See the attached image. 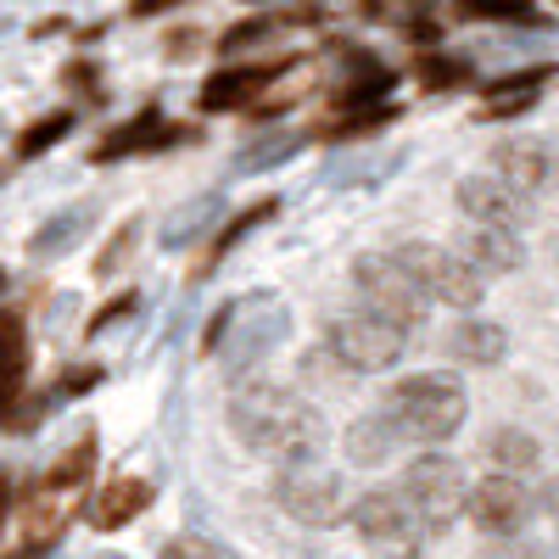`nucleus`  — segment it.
<instances>
[{
    "label": "nucleus",
    "mask_w": 559,
    "mask_h": 559,
    "mask_svg": "<svg viewBox=\"0 0 559 559\" xmlns=\"http://www.w3.org/2000/svg\"><path fill=\"white\" fill-rule=\"evenodd\" d=\"M229 431H236L252 453H269V459H313L324 431H319V419L313 408L286 392V386H269V381H252L241 386L236 397H229Z\"/></svg>",
    "instance_id": "1"
},
{
    "label": "nucleus",
    "mask_w": 559,
    "mask_h": 559,
    "mask_svg": "<svg viewBox=\"0 0 559 559\" xmlns=\"http://www.w3.org/2000/svg\"><path fill=\"white\" fill-rule=\"evenodd\" d=\"M464 408H471V397H464V386L453 376H408L386 392L381 414L397 426L403 442H448L459 426H464Z\"/></svg>",
    "instance_id": "2"
},
{
    "label": "nucleus",
    "mask_w": 559,
    "mask_h": 559,
    "mask_svg": "<svg viewBox=\"0 0 559 559\" xmlns=\"http://www.w3.org/2000/svg\"><path fill=\"white\" fill-rule=\"evenodd\" d=\"M280 336H286V302H274V297H252V302H236V308H218L213 324H207V347L224 342L218 358L229 369V381L252 376Z\"/></svg>",
    "instance_id": "3"
},
{
    "label": "nucleus",
    "mask_w": 559,
    "mask_h": 559,
    "mask_svg": "<svg viewBox=\"0 0 559 559\" xmlns=\"http://www.w3.org/2000/svg\"><path fill=\"white\" fill-rule=\"evenodd\" d=\"M324 347L342 369L364 376V369H392L408 347V324L376 313V308H353V313H336L331 331H324Z\"/></svg>",
    "instance_id": "4"
},
{
    "label": "nucleus",
    "mask_w": 559,
    "mask_h": 559,
    "mask_svg": "<svg viewBox=\"0 0 559 559\" xmlns=\"http://www.w3.org/2000/svg\"><path fill=\"white\" fill-rule=\"evenodd\" d=\"M274 503L286 509L292 521H302V526H336V521H353V498H347L342 476H336V471H324L319 459L280 464V476H274Z\"/></svg>",
    "instance_id": "5"
},
{
    "label": "nucleus",
    "mask_w": 559,
    "mask_h": 559,
    "mask_svg": "<svg viewBox=\"0 0 559 559\" xmlns=\"http://www.w3.org/2000/svg\"><path fill=\"white\" fill-rule=\"evenodd\" d=\"M397 487L408 492V503H414L419 526H426V537L448 532V526L459 521V509L471 503L464 471H459V464H453L448 453H426V459H414L408 471H403V481H397Z\"/></svg>",
    "instance_id": "6"
},
{
    "label": "nucleus",
    "mask_w": 559,
    "mask_h": 559,
    "mask_svg": "<svg viewBox=\"0 0 559 559\" xmlns=\"http://www.w3.org/2000/svg\"><path fill=\"white\" fill-rule=\"evenodd\" d=\"M392 252H397V263L414 274V286L426 292L431 302H442V308H476L481 292H487V280L464 263L459 252H442V247H431V241H403V247H392Z\"/></svg>",
    "instance_id": "7"
},
{
    "label": "nucleus",
    "mask_w": 559,
    "mask_h": 559,
    "mask_svg": "<svg viewBox=\"0 0 559 559\" xmlns=\"http://www.w3.org/2000/svg\"><path fill=\"white\" fill-rule=\"evenodd\" d=\"M353 286H358L364 308H376L397 324H419L431 308V297L414 286V274L397 263V252H358L353 258Z\"/></svg>",
    "instance_id": "8"
},
{
    "label": "nucleus",
    "mask_w": 559,
    "mask_h": 559,
    "mask_svg": "<svg viewBox=\"0 0 559 559\" xmlns=\"http://www.w3.org/2000/svg\"><path fill=\"white\" fill-rule=\"evenodd\" d=\"M471 521L487 532V537H521L526 532V521L537 515V498L521 487V476H487V481H476L471 487Z\"/></svg>",
    "instance_id": "9"
},
{
    "label": "nucleus",
    "mask_w": 559,
    "mask_h": 559,
    "mask_svg": "<svg viewBox=\"0 0 559 559\" xmlns=\"http://www.w3.org/2000/svg\"><path fill=\"white\" fill-rule=\"evenodd\" d=\"M185 140H197L191 123H168L163 107H146V112H134L129 123H118L96 152H90V163H123L134 152H168V146H185Z\"/></svg>",
    "instance_id": "10"
},
{
    "label": "nucleus",
    "mask_w": 559,
    "mask_h": 559,
    "mask_svg": "<svg viewBox=\"0 0 559 559\" xmlns=\"http://www.w3.org/2000/svg\"><path fill=\"white\" fill-rule=\"evenodd\" d=\"M353 526L369 543H419V537H426V526H419V515H414V503H408L403 487H376V492L353 498Z\"/></svg>",
    "instance_id": "11"
},
{
    "label": "nucleus",
    "mask_w": 559,
    "mask_h": 559,
    "mask_svg": "<svg viewBox=\"0 0 559 559\" xmlns=\"http://www.w3.org/2000/svg\"><path fill=\"white\" fill-rule=\"evenodd\" d=\"M459 213L471 224H487V229H521L532 207L498 174H471V179H459Z\"/></svg>",
    "instance_id": "12"
},
{
    "label": "nucleus",
    "mask_w": 559,
    "mask_h": 559,
    "mask_svg": "<svg viewBox=\"0 0 559 559\" xmlns=\"http://www.w3.org/2000/svg\"><path fill=\"white\" fill-rule=\"evenodd\" d=\"M292 68V57L280 62H236V68H218L207 84H202V112H236V107H252L263 90Z\"/></svg>",
    "instance_id": "13"
},
{
    "label": "nucleus",
    "mask_w": 559,
    "mask_h": 559,
    "mask_svg": "<svg viewBox=\"0 0 559 559\" xmlns=\"http://www.w3.org/2000/svg\"><path fill=\"white\" fill-rule=\"evenodd\" d=\"M459 258L471 263L476 274H509V269H521V263H526V247H521L515 229L471 224V229H464V241H459Z\"/></svg>",
    "instance_id": "14"
},
{
    "label": "nucleus",
    "mask_w": 559,
    "mask_h": 559,
    "mask_svg": "<svg viewBox=\"0 0 559 559\" xmlns=\"http://www.w3.org/2000/svg\"><path fill=\"white\" fill-rule=\"evenodd\" d=\"M146 503H152V481H140V476H118V481H107L96 498L84 503V521L96 526V532H118V526H129Z\"/></svg>",
    "instance_id": "15"
},
{
    "label": "nucleus",
    "mask_w": 559,
    "mask_h": 559,
    "mask_svg": "<svg viewBox=\"0 0 559 559\" xmlns=\"http://www.w3.org/2000/svg\"><path fill=\"white\" fill-rule=\"evenodd\" d=\"M554 79V62H537V68H521V73H503L498 84H487V102H481V118H521Z\"/></svg>",
    "instance_id": "16"
},
{
    "label": "nucleus",
    "mask_w": 559,
    "mask_h": 559,
    "mask_svg": "<svg viewBox=\"0 0 559 559\" xmlns=\"http://www.w3.org/2000/svg\"><path fill=\"white\" fill-rule=\"evenodd\" d=\"M492 174L509 185V191H521V197H532V191H543L548 185V152L543 146H532V140H503V146L492 152Z\"/></svg>",
    "instance_id": "17"
},
{
    "label": "nucleus",
    "mask_w": 559,
    "mask_h": 559,
    "mask_svg": "<svg viewBox=\"0 0 559 559\" xmlns=\"http://www.w3.org/2000/svg\"><path fill=\"white\" fill-rule=\"evenodd\" d=\"M403 448H408V442L397 437V426H392L386 414H364V419H353V426H347V459L364 464V471H376V464H392Z\"/></svg>",
    "instance_id": "18"
},
{
    "label": "nucleus",
    "mask_w": 559,
    "mask_h": 559,
    "mask_svg": "<svg viewBox=\"0 0 559 559\" xmlns=\"http://www.w3.org/2000/svg\"><path fill=\"white\" fill-rule=\"evenodd\" d=\"M23 369H28V336H23V319L17 313H0V426L23 392Z\"/></svg>",
    "instance_id": "19"
},
{
    "label": "nucleus",
    "mask_w": 559,
    "mask_h": 559,
    "mask_svg": "<svg viewBox=\"0 0 559 559\" xmlns=\"http://www.w3.org/2000/svg\"><path fill=\"white\" fill-rule=\"evenodd\" d=\"M90 224H96V207H62L57 218H45L39 229H34V241H28V252L34 258H62V252H73L84 236H90Z\"/></svg>",
    "instance_id": "20"
},
{
    "label": "nucleus",
    "mask_w": 559,
    "mask_h": 559,
    "mask_svg": "<svg viewBox=\"0 0 559 559\" xmlns=\"http://www.w3.org/2000/svg\"><path fill=\"white\" fill-rule=\"evenodd\" d=\"M386 90H392V73H386L381 62H369V57L353 51V73L336 84L331 107H342V112H369V102H386Z\"/></svg>",
    "instance_id": "21"
},
{
    "label": "nucleus",
    "mask_w": 559,
    "mask_h": 559,
    "mask_svg": "<svg viewBox=\"0 0 559 559\" xmlns=\"http://www.w3.org/2000/svg\"><path fill=\"white\" fill-rule=\"evenodd\" d=\"M503 347H509V336H503V324H492V319H464L453 331V358L476 364V369H492L503 358Z\"/></svg>",
    "instance_id": "22"
},
{
    "label": "nucleus",
    "mask_w": 559,
    "mask_h": 559,
    "mask_svg": "<svg viewBox=\"0 0 559 559\" xmlns=\"http://www.w3.org/2000/svg\"><path fill=\"white\" fill-rule=\"evenodd\" d=\"M487 459H492L498 476H526V471H537L543 448H537V437H526V431H515V426H503V431L487 437Z\"/></svg>",
    "instance_id": "23"
},
{
    "label": "nucleus",
    "mask_w": 559,
    "mask_h": 559,
    "mask_svg": "<svg viewBox=\"0 0 559 559\" xmlns=\"http://www.w3.org/2000/svg\"><path fill=\"white\" fill-rule=\"evenodd\" d=\"M274 207H280V202H274V197H263V202H252V207H241L236 218H229V224L218 229V236L207 241V258H202V274H207V269H213V263H218V258H224L229 247H241V241L252 236V229H258L263 218H274Z\"/></svg>",
    "instance_id": "24"
},
{
    "label": "nucleus",
    "mask_w": 559,
    "mask_h": 559,
    "mask_svg": "<svg viewBox=\"0 0 559 559\" xmlns=\"http://www.w3.org/2000/svg\"><path fill=\"white\" fill-rule=\"evenodd\" d=\"M213 218H218V197H197V202H185V207L163 224V247H191V241H202Z\"/></svg>",
    "instance_id": "25"
},
{
    "label": "nucleus",
    "mask_w": 559,
    "mask_h": 559,
    "mask_svg": "<svg viewBox=\"0 0 559 559\" xmlns=\"http://www.w3.org/2000/svg\"><path fill=\"white\" fill-rule=\"evenodd\" d=\"M68 129H73V112H68V107H62V112H45V118H34V123L17 134V157H45V152H51Z\"/></svg>",
    "instance_id": "26"
},
{
    "label": "nucleus",
    "mask_w": 559,
    "mask_h": 559,
    "mask_svg": "<svg viewBox=\"0 0 559 559\" xmlns=\"http://www.w3.org/2000/svg\"><path fill=\"white\" fill-rule=\"evenodd\" d=\"M90 464H96V437H79L62 459H57V471L45 476V492H62V487H79L90 476Z\"/></svg>",
    "instance_id": "27"
},
{
    "label": "nucleus",
    "mask_w": 559,
    "mask_h": 559,
    "mask_svg": "<svg viewBox=\"0 0 559 559\" xmlns=\"http://www.w3.org/2000/svg\"><path fill=\"white\" fill-rule=\"evenodd\" d=\"M414 79L426 90H453V84L471 79V68H464L459 57H442V51H419L414 57Z\"/></svg>",
    "instance_id": "28"
},
{
    "label": "nucleus",
    "mask_w": 559,
    "mask_h": 559,
    "mask_svg": "<svg viewBox=\"0 0 559 559\" xmlns=\"http://www.w3.org/2000/svg\"><path fill=\"white\" fill-rule=\"evenodd\" d=\"M280 34V17H247V23H236V28H224V39H218V51L224 57H241V51H252V45H263V39H274Z\"/></svg>",
    "instance_id": "29"
},
{
    "label": "nucleus",
    "mask_w": 559,
    "mask_h": 559,
    "mask_svg": "<svg viewBox=\"0 0 559 559\" xmlns=\"http://www.w3.org/2000/svg\"><path fill=\"white\" fill-rule=\"evenodd\" d=\"M397 112L392 107H376V112H347L342 123H331V129H319L324 140H369V134H376V129H386Z\"/></svg>",
    "instance_id": "30"
},
{
    "label": "nucleus",
    "mask_w": 559,
    "mask_h": 559,
    "mask_svg": "<svg viewBox=\"0 0 559 559\" xmlns=\"http://www.w3.org/2000/svg\"><path fill=\"white\" fill-rule=\"evenodd\" d=\"M292 152H297V140H263L258 152H241V157H236V168H241V174H252V168H269V163L292 157Z\"/></svg>",
    "instance_id": "31"
},
{
    "label": "nucleus",
    "mask_w": 559,
    "mask_h": 559,
    "mask_svg": "<svg viewBox=\"0 0 559 559\" xmlns=\"http://www.w3.org/2000/svg\"><path fill=\"white\" fill-rule=\"evenodd\" d=\"M134 236H140V224H134V218H129V224H123V229H118V236H112V247H107V252H102V263H96V269H102V274H112V269H118V263H123V252H129V247H134Z\"/></svg>",
    "instance_id": "32"
},
{
    "label": "nucleus",
    "mask_w": 559,
    "mask_h": 559,
    "mask_svg": "<svg viewBox=\"0 0 559 559\" xmlns=\"http://www.w3.org/2000/svg\"><path fill=\"white\" fill-rule=\"evenodd\" d=\"M123 313H134V292H123V297H112V302H107V308H102L96 319H90V324H84V331H90V336H96V331H107V324H118Z\"/></svg>",
    "instance_id": "33"
},
{
    "label": "nucleus",
    "mask_w": 559,
    "mask_h": 559,
    "mask_svg": "<svg viewBox=\"0 0 559 559\" xmlns=\"http://www.w3.org/2000/svg\"><path fill=\"white\" fill-rule=\"evenodd\" d=\"M174 7H185V0H129L134 17H163V12H174Z\"/></svg>",
    "instance_id": "34"
},
{
    "label": "nucleus",
    "mask_w": 559,
    "mask_h": 559,
    "mask_svg": "<svg viewBox=\"0 0 559 559\" xmlns=\"http://www.w3.org/2000/svg\"><path fill=\"white\" fill-rule=\"evenodd\" d=\"M537 509H543V515L559 526V476H554V481H543V492H537Z\"/></svg>",
    "instance_id": "35"
},
{
    "label": "nucleus",
    "mask_w": 559,
    "mask_h": 559,
    "mask_svg": "<svg viewBox=\"0 0 559 559\" xmlns=\"http://www.w3.org/2000/svg\"><path fill=\"white\" fill-rule=\"evenodd\" d=\"M96 381H102V369L96 364H79V376H68L62 392H84V386H96Z\"/></svg>",
    "instance_id": "36"
},
{
    "label": "nucleus",
    "mask_w": 559,
    "mask_h": 559,
    "mask_svg": "<svg viewBox=\"0 0 559 559\" xmlns=\"http://www.w3.org/2000/svg\"><path fill=\"white\" fill-rule=\"evenodd\" d=\"M7 515H12V476L0 471V526H7Z\"/></svg>",
    "instance_id": "37"
},
{
    "label": "nucleus",
    "mask_w": 559,
    "mask_h": 559,
    "mask_svg": "<svg viewBox=\"0 0 559 559\" xmlns=\"http://www.w3.org/2000/svg\"><path fill=\"white\" fill-rule=\"evenodd\" d=\"M191 45H197V34H174V39H168V57H185Z\"/></svg>",
    "instance_id": "38"
},
{
    "label": "nucleus",
    "mask_w": 559,
    "mask_h": 559,
    "mask_svg": "<svg viewBox=\"0 0 559 559\" xmlns=\"http://www.w3.org/2000/svg\"><path fill=\"white\" fill-rule=\"evenodd\" d=\"M163 559H202V554H191V548H168Z\"/></svg>",
    "instance_id": "39"
},
{
    "label": "nucleus",
    "mask_w": 559,
    "mask_h": 559,
    "mask_svg": "<svg viewBox=\"0 0 559 559\" xmlns=\"http://www.w3.org/2000/svg\"><path fill=\"white\" fill-rule=\"evenodd\" d=\"M453 7H471V0H453Z\"/></svg>",
    "instance_id": "40"
},
{
    "label": "nucleus",
    "mask_w": 559,
    "mask_h": 559,
    "mask_svg": "<svg viewBox=\"0 0 559 559\" xmlns=\"http://www.w3.org/2000/svg\"><path fill=\"white\" fill-rule=\"evenodd\" d=\"M0 179H7V168H0Z\"/></svg>",
    "instance_id": "41"
},
{
    "label": "nucleus",
    "mask_w": 559,
    "mask_h": 559,
    "mask_svg": "<svg viewBox=\"0 0 559 559\" xmlns=\"http://www.w3.org/2000/svg\"><path fill=\"white\" fill-rule=\"evenodd\" d=\"M0 280H7V274H0Z\"/></svg>",
    "instance_id": "42"
}]
</instances>
